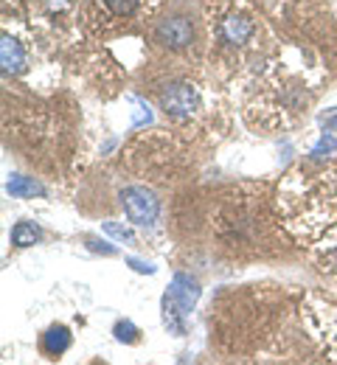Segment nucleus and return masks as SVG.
<instances>
[{"instance_id":"obj_1","label":"nucleus","mask_w":337,"mask_h":365,"mask_svg":"<svg viewBox=\"0 0 337 365\" xmlns=\"http://www.w3.org/2000/svg\"><path fill=\"white\" fill-rule=\"evenodd\" d=\"M199 298V284L189 275L177 273L169 292L163 295V323L172 334H186V318Z\"/></svg>"},{"instance_id":"obj_2","label":"nucleus","mask_w":337,"mask_h":365,"mask_svg":"<svg viewBox=\"0 0 337 365\" xmlns=\"http://www.w3.org/2000/svg\"><path fill=\"white\" fill-rule=\"evenodd\" d=\"M121 205H124L130 222H135V225H152L157 220V211H160V202H157L155 191H149L144 185L124 188L121 191Z\"/></svg>"},{"instance_id":"obj_3","label":"nucleus","mask_w":337,"mask_h":365,"mask_svg":"<svg viewBox=\"0 0 337 365\" xmlns=\"http://www.w3.org/2000/svg\"><path fill=\"white\" fill-rule=\"evenodd\" d=\"M197 91H194L192 85H172L169 91L163 93V110L169 113V115H177V118H183V115H192L194 110H197Z\"/></svg>"},{"instance_id":"obj_4","label":"nucleus","mask_w":337,"mask_h":365,"mask_svg":"<svg viewBox=\"0 0 337 365\" xmlns=\"http://www.w3.org/2000/svg\"><path fill=\"white\" fill-rule=\"evenodd\" d=\"M194 29L186 17H169L157 26V40L169 48H186L192 43Z\"/></svg>"},{"instance_id":"obj_5","label":"nucleus","mask_w":337,"mask_h":365,"mask_svg":"<svg viewBox=\"0 0 337 365\" xmlns=\"http://www.w3.org/2000/svg\"><path fill=\"white\" fill-rule=\"evenodd\" d=\"M0 65H3V73H17L26 65L23 48H20V43H14L9 34L0 40Z\"/></svg>"},{"instance_id":"obj_6","label":"nucleus","mask_w":337,"mask_h":365,"mask_svg":"<svg viewBox=\"0 0 337 365\" xmlns=\"http://www.w3.org/2000/svg\"><path fill=\"white\" fill-rule=\"evenodd\" d=\"M250 34H253V26H250V20H244V17H228V20L222 23V40L231 43V46H242Z\"/></svg>"},{"instance_id":"obj_7","label":"nucleus","mask_w":337,"mask_h":365,"mask_svg":"<svg viewBox=\"0 0 337 365\" xmlns=\"http://www.w3.org/2000/svg\"><path fill=\"white\" fill-rule=\"evenodd\" d=\"M43 346H46V351L48 354H62V351H68V346H71V331L65 329V326H51L48 331H46V337H43Z\"/></svg>"},{"instance_id":"obj_8","label":"nucleus","mask_w":337,"mask_h":365,"mask_svg":"<svg viewBox=\"0 0 337 365\" xmlns=\"http://www.w3.org/2000/svg\"><path fill=\"white\" fill-rule=\"evenodd\" d=\"M6 191H9L11 197H20V200H26V197L43 194V185H40V182H34L31 178H20V175H14L11 180L6 182Z\"/></svg>"},{"instance_id":"obj_9","label":"nucleus","mask_w":337,"mask_h":365,"mask_svg":"<svg viewBox=\"0 0 337 365\" xmlns=\"http://www.w3.org/2000/svg\"><path fill=\"white\" fill-rule=\"evenodd\" d=\"M40 239V228L34 225V222H17L14 230H11V242L17 245V247H28V245H34Z\"/></svg>"},{"instance_id":"obj_10","label":"nucleus","mask_w":337,"mask_h":365,"mask_svg":"<svg viewBox=\"0 0 337 365\" xmlns=\"http://www.w3.org/2000/svg\"><path fill=\"white\" fill-rule=\"evenodd\" d=\"M135 334H138V329H135L130 320L115 323V337H118L121 343H133V340H135Z\"/></svg>"},{"instance_id":"obj_11","label":"nucleus","mask_w":337,"mask_h":365,"mask_svg":"<svg viewBox=\"0 0 337 365\" xmlns=\"http://www.w3.org/2000/svg\"><path fill=\"white\" fill-rule=\"evenodd\" d=\"M104 230L113 236V239H118V242H135V233L130 228H121V225H115V222H104Z\"/></svg>"},{"instance_id":"obj_12","label":"nucleus","mask_w":337,"mask_h":365,"mask_svg":"<svg viewBox=\"0 0 337 365\" xmlns=\"http://www.w3.org/2000/svg\"><path fill=\"white\" fill-rule=\"evenodd\" d=\"M107 6L115 11V14H133L138 0H107Z\"/></svg>"},{"instance_id":"obj_13","label":"nucleus","mask_w":337,"mask_h":365,"mask_svg":"<svg viewBox=\"0 0 337 365\" xmlns=\"http://www.w3.org/2000/svg\"><path fill=\"white\" fill-rule=\"evenodd\" d=\"M130 267H133V270H138V273H155V267H152V264H144V262H138V259H130Z\"/></svg>"}]
</instances>
